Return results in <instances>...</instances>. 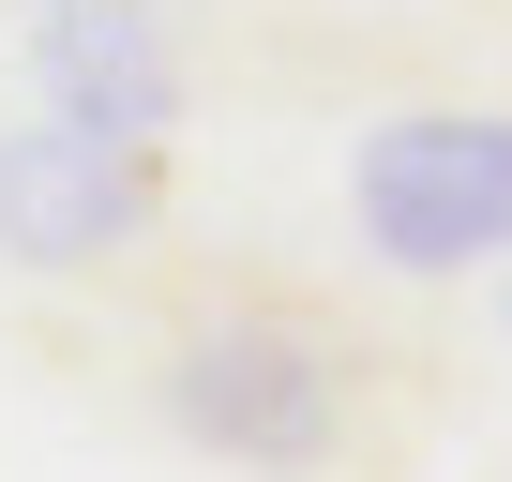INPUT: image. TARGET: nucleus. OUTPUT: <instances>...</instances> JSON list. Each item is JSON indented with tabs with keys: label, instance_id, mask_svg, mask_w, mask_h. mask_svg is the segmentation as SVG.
Instances as JSON below:
<instances>
[{
	"label": "nucleus",
	"instance_id": "f03ea898",
	"mask_svg": "<svg viewBox=\"0 0 512 482\" xmlns=\"http://www.w3.org/2000/svg\"><path fill=\"white\" fill-rule=\"evenodd\" d=\"M347 226L377 272H482L512 257V106H392L347 151Z\"/></svg>",
	"mask_w": 512,
	"mask_h": 482
},
{
	"label": "nucleus",
	"instance_id": "7ed1b4c3",
	"mask_svg": "<svg viewBox=\"0 0 512 482\" xmlns=\"http://www.w3.org/2000/svg\"><path fill=\"white\" fill-rule=\"evenodd\" d=\"M166 226V136H91V121H16L0 136V257L16 272H106Z\"/></svg>",
	"mask_w": 512,
	"mask_h": 482
},
{
	"label": "nucleus",
	"instance_id": "20e7f679",
	"mask_svg": "<svg viewBox=\"0 0 512 482\" xmlns=\"http://www.w3.org/2000/svg\"><path fill=\"white\" fill-rule=\"evenodd\" d=\"M31 91L61 121H91V136H166L181 121V61H166V31L136 16V0H46Z\"/></svg>",
	"mask_w": 512,
	"mask_h": 482
},
{
	"label": "nucleus",
	"instance_id": "f257e3e1",
	"mask_svg": "<svg viewBox=\"0 0 512 482\" xmlns=\"http://www.w3.org/2000/svg\"><path fill=\"white\" fill-rule=\"evenodd\" d=\"M151 422L241 482H377L422 452L437 362L302 272L211 257V272H166L151 302Z\"/></svg>",
	"mask_w": 512,
	"mask_h": 482
}]
</instances>
